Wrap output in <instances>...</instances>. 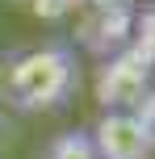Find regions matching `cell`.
<instances>
[{"label":"cell","instance_id":"277c9868","mask_svg":"<svg viewBox=\"0 0 155 159\" xmlns=\"http://www.w3.org/2000/svg\"><path fill=\"white\" fill-rule=\"evenodd\" d=\"M134 25H139V8L130 4H113V0H101V4H88L75 25V50H88L97 63L113 59L117 50L130 46Z\"/></svg>","mask_w":155,"mask_h":159},{"label":"cell","instance_id":"6da1fadb","mask_svg":"<svg viewBox=\"0 0 155 159\" xmlns=\"http://www.w3.org/2000/svg\"><path fill=\"white\" fill-rule=\"evenodd\" d=\"M80 88V50L71 42L25 46L0 63V105L17 113L63 109Z\"/></svg>","mask_w":155,"mask_h":159},{"label":"cell","instance_id":"8992f818","mask_svg":"<svg viewBox=\"0 0 155 159\" xmlns=\"http://www.w3.org/2000/svg\"><path fill=\"white\" fill-rule=\"evenodd\" d=\"M0 147H4V117H0Z\"/></svg>","mask_w":155,"mask_h":159},{"label":"cell","instance_id":"3957f363","mask_svg":"<svg viewBox=\"0 0 155 159\" xmlns=\"http://www.w3.org/2000/svg\"><path fill=\"white\" fill-rule=\"evenodd\" d=\"M101 159H151L155 155V121L143 109H101L97 126H88Z\"/></svg>","mask_w":155,"mask_h":159},{"label":"cell","instance_id":"7a4b0ae2","mask_svg":"<svg viewBox=\"0 0 155 159\" xmlns=\"http://www.w3.org/2000/svg\"><path fill=\"white\" fill-rule=\"evenodd\" d=\"M155 92V55L130 38V46L97 67V101L109 109H139Z\"/></svg>","mask_w":155,"mask_h":159},{"label":"cell","instance_id":"5b68a950","mask_svg":"<svg viewBox=\"0 0 155 159\" xmlns=\"http://www.w3.org/2000/svg\"><path fill=\"white\" fill-rule=\"evenodd\" d=\"M42 159H101V155H97V147H92L88 126H71L59 138H50V147H46Z\"/></svg>","mask_w":155,"mask_h":159}]
</instances>
